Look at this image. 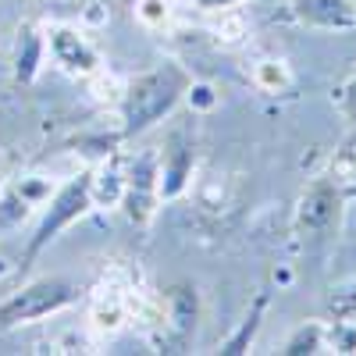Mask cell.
Listing matches in <instances>:
<instances>
[{
    "label": "cell",
    "instance_id": "obj_1",
    "mask_svg": "<svg viewBox=\"0 0 356 356\" xmlns=\"http://www.w3.org/2000/svg\"><path fill=\"white\" fill-rule=\"evenodd\" d=\"M189 86H193L189 72L175 61H164L136 75L122 93V139H136L150 132L157 122H164L178 107V100L189 93Z\"/></svg>",
    "mask_w": 356,
    "mask_h": 356
},
{
    "label": "cell",
    "instance_id": "obj_2",
    "mask_svg": "<svg viewBox=\"0 0 356 356\" xmlns=\"http://www.w3.org/2000/svg\"><path fill=\"white\" fill-rule=\"evenodd\" d=\"M93 207H97L93 203V168H86L75 178H68V182L47 200V211H43L40 225H36V232L29 235V243H25V253H22V264H18L22 275L40 260V253L57 239V235H61L68 225H75L79 218H86Z\"/></svg>",
    "mask_w": 356,
    "mask_h": 356
},
{
    "label": "cell",
    "instance_id": "obj_3",
    "mask_svg": "<svg viewBox=\"0 0 356 356\" xmlns=\"http://www.w3.org/2000/svg\"><path fill=\"white\" fill-rule=\"evenodd\" d=\"M79 300V285L68 278H40L29 282L22 289H15L8 300H0V332L22 328V324H33L43 317H54L68 310Z\"/></svg>",
    "mask_w": 356,
    "mask_h": 356
},
{
    "label": "cell",
    "instance_id": "obj_4",
    "mask_svg": "<svg viewBox=\"0 0 356 356\" xmlns=\"http://www.w3.org/2000/svg\"><path fill=\"white\" fill-rule=\"evenodd\" d=\"M342 189L335 178L321 175L307 186V193L300 196V207H296V232L300 239L317 246L324 239H332L339 232V221H342Z\"/></svg>",
    "mask_w": 356,
    "mask_h": 356
},
{
    "label": "cell",
    "instance_id": "obj_5",
    "mask_svg": "<svg viewBox=\"0 0 356 356\" xmlns=\"http://www.w3.org/2000/svg\"><path fill=\"white\" fill-rule=\"evenodd\" d=\"M161 203V161L157 154H139L132 168L125 171V189H122V207L132 225H150Z\"/></svg>",
    "mask_w": 356,
    "mask_h": 356
},
{
    "label": "cell",
    "instance_id": "obj_6",
    "mask_svg": "<svg viewBox=\"0 0 356 356\" xmlns=\"http://www.w3.org/2000/svg\"><path fill=\"white\" fill-rule=\"evenodd\" d=\"M47 47H50V57L57 61V68L68 72V75H93L100 68V50L86 40L82 29L75 25H50L47 29Z\"/></svg>",
    "mask_w": 356,
    "mask_h": 356
},
{
    "label": "cell",
    "instance_id": "obj_7",
    "mask_svg": "<svg viewBox=\"0 0 356 356\" xmlns=\"http://www.w3.org/2000/svg\"><path fill=\"white\" fill-rule=\"evenodd\" d=\"M292 15L300 25L324 33H349L356 29V0H292Z\"/></svg>",
    "mask_w": 356,
    "mask_h": 356
},
{
    "label": "cell",
    "instance_id": "obj_8",
    "mask_svg": "<svg viewBox=\"0 0 356 356\" xmlns=\"http://www.w3.org/2000/svg\"><path fill=\"white\" fill-rule=\"evenodd\" d=\"M193 161H196L193 157V139L186 132H171L164 161H161V203L182 196V189L193 178Z\"/></svg>",
    "mask_w": 356,
    "mask_h": 356
},
{
    "label": "cell",
    "instance_id": "obj_9",
    "mask_svg": "<svg viewBox=\"0 0 356 356\" xmlns=\"http://www.w3.org/2000/svg\"><path fill=\"white\" fill-rule=\"evenodd\" d=\"M43 50H47V36H40L33 25H25L18 33V54H15V79L18 82H33L40 75Z\"/></svg>",
    "mask_w": 356,
    "mask_h": 356
},
{
    "label": "cell",
    "instance_id": "obj_10",
    "mask_svg": "<svg viewBox=\"0 0 356 356\" xmlns=\"http://www.w3.org/2000/svg\"><path fill=\"white\" fill-rule=\"evenodd\" d=\"M264 314H267V292H260L257 300H253L250 314H246V317H243V324H239V332H235V335L221 346V353H225V356H239V353H246V349L253 346L257 332H260V321H264Z\"/></svg>",
    "mask_w": 356,
    "mask_h": 356
},
{
    "label": "cell",
    "instance_id": "obj_11",
    "mask_svg": "<svg viewBox=\"0 0 356 356\" xmlns=\"http://www.w3.org/2000/svg\"><path fill=\"white\" fill-rule=\"evenodd\" d=\"M122 189H125V175L114 164H104L100 171H93V203L97 207L122 203Z\"/></svg>",
    "mask_w": 356,
    "mask_h": 356
},
{
    "label": "cell",
    "instance_id": "obj_12",
    "mask_svg": "<svg viewBox=\"0 0 356 356\" xmlns=\"http://www.w3.org/2000/svg\"><path fill=\"white\" fill-rule=\"evenodd\" d=\"M29 207H33V200H29L18 186L8 189L4 196H0V232H8L15 225H22L29 218Z\"/></svg>",
    "mask_w": 356,
    "mask_h": 356
},
{
    "label": "cell",
    "instance_id": "obj_13",
    "mask_svg": "<svg viewBox=\"0 0 356 356\" xmlns=\"http://www.w3.org/2000/svg\"><path fill=\"white\" fill-rule=\"evenodd\" d=\"M321 339H324V328L317 321H310V324H300L296 328V335L285 342V356H307V353H321Z\"/></svg>",
    "mask_w": 356,
    "mask_h": 356
},
{
    "label": "cell",
    "instance_id": "obj_14",
    "mask_svg": "<svg viewBox=\"0 0 356 356\" xmlns=\"http://www.w3.org/2000/svg\"><path fill=\"white\" fill-rule=\"evenodd\" d=\"M196 8L203 11H225V8H235V4H243V0H193Z\"/></svg>",
    "mask_w": 356,
    "mask_h": 356
},
{
    "label": "cell",
    "instance_id": "obj_15",
    "mask_svg": "<svg viewBox=\"0 0 356 356\" xmlns=\"http://www.w3.org/2000/svg\"><path fill=\"white\" fill-rule=\"evenodd\" d=\"M349 118H353V125H356V86L349 89Z\"/></svg>",
    "mask_w": 356,
    "mask_h": 356
}]
</instances>
